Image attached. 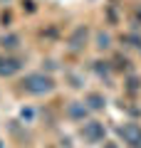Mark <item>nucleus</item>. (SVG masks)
<instances>
[{"label": "nucleus", "instance_id": "obj_1", "mask_svg": "<svg viewBox=\"0 0 141 148\" xmlns=\"http://www.w3.org/2000/svg\"><path fill=\"white\" fill-rule=\"evenodd\" d=\"M25 89L32 91V94H45V91L52 89V79H47L42 74H30L25 79Z\"/></svg>", "mask_w": 141, "mask_h": 148}, {"label": "nucleus", "instance_id": "obj_2", "mask_svg": "<svg viewBox=\"0 0 141 148\" xmlns=\"http://www.w3.org/2000/svg\"><path fill=\"white\" fill-rule=\"evenodd\" d=\"M121 136H124V141L129 143L131 148H141V128L136 126V123L124 126V128H121Z\"/></svg>", "mask_w": 141, "mask_h": 148}, {"label": "nucleus", "instance_id": "obj_3", "mask_svg": "<svg viewBox=\"0 0 141 148\" xmlns=\"http://www.w3.org/2000/svg\"><path fill=\"white\" fill-rule=\"evenodd\" d=\"M82 136L87 138V141L97 143V141H99V138H104V128H102V123L92 121V123H87V126L82 128Z\"/></svg>", "mask_w": 141, "mask_h": 148}, {"label": "nucleus", "instance_id": "obj_4", "mask_svg": "<svg viewBox=\"0 0 141 148\" xmlns=\"http://www.w3.org/2000/svg\"><path fill=\"white\" fill-rule=\"evenodd\" d=\"M89 101H92V109H102V106H104V104H102V96H97V94L89 96Z\"/></svg>", "mask_w": 141, "mask_h": 148}, {"label": "nucleus", "instance_id": "obj_5", "mask_svg": "<svg viewBox=\"0 0 141 148\" xmlns=\"http://www.w3.org/2000/svg\"><path fill=\"white\" fill-rule=\"evenodd\" d=\"M3 45H5V47H17V37H3Z\"/></svg>", "mask_w": 141, "mask_h": 148}, {"label": "nucleus", "instance_id": "obj_6", "mask_svg": "<svg viewBox=\"0 0 141 148\" xmlns=\"http://www.w3.org/2000/svg\"><path fill=\"white\" fill-rule=\"evenodd\" d=\"M104 148H116V146H114V143H106V146H104Z\"/></svg>", "mask_w": 141, "mask_h": 148}]
</instances>
